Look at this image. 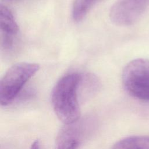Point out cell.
Here are the masks:
<instances>
[{"label": "cell", "mask_w": 149, "mask_h": 149, "mask_svg": "<svg viewBox=\"0 0 149 149\" xmlns=\"http://www.w3.org/2000/svg\"><path fill=\"white\" fill-rule=\"evenodd\" d=\"M122 82L132 97L149 101V60L139 58L129 62L123 70Z\"/></svg>", "instance_id": "cell-3"}, {"label": "cell", "mask_w": 149, "mask_h": 149, "mask_svg": "<svg viewBox=\"0 0 149 149\" xmlns=\"http://www.w3.org/2000/svg\"><path fill=\"white\" fill-rule=\"evenodd\" d=\"M111 149H149V136H132L116 142Z\"/></svg>", "instance_id": "cell-7"}, {"label": "cell", "mask_w": 149, "mask_h": 149, "mask_svg": "<svg viewBox=\"0 0 149 149\" xmlns=\"http://www.w3.org/2000/svg\"><path fill=\"white\" fill-rule=\"evenodd\" d=\"M39 69L38 64L29 62L17 63L10 67L0 82L1 105L10 104Z\"/></svg>", "instance_id": "cell-2"}, {"label": "cell", "mask_w": 149, "mask_h": 149, "mask_svg": "<svg viewBox=\"0 0 149 149\" xmlns=\"http://www.w3.org/2000/svg\"><path fill=\"white\" fill-rule=\"evenodd\" d=\"M1 47L5 51L12 50L19 34V26L12 12L5 6H0Z\"/></svg>", "instance_id": "cell-6"}, {"label": "cell", "mask_w": 149, "mask_h": 149, "mask_svg": "<svg viewBox=\"0 0 149 149\" xmlns=\"http://www.w3.org/2000/svg\"><path fill=\"white\" fill-rule=\"evenodd\" d=\"M91 119H79L65 126L59 131L56 140L55 149H79L93 129Z\"/></svg>", "instance_id": "cell-4"}, {"label": "cell", "mask_w": 149, "mask_h": 149, "mask_svg": "<svg viewBox=\"0 0 149 149\" xmlns=\"http://www.w3.org/2000/svg\"><path fill=\"white\" fill-rule=\"evenodd\" d=\"M100 0H73L72 17L75 22H80L87 14L91 8Z\"/></svg>", "instance_id": "cell-8"}, {"label": "cell", "mask_w": 149, "mask_h": 149, "mask_svg": "<svg viewBox=\"0 0 149 149\" xmlns=\"http://www.w3.org/2000/svg\"><path fill=\"white\" fill-rule=\"evenodd\" d=\"M82 74L73 72L68 73L56 82L51 94L54 112L64 125L73 123L80 118L78 91Z\"/></svg>", "instance_id": "cell-1"}, {"label": "cell", "mask_w": 149, "mask_h": 149, "mask_svg": "<svg viewBox=\"0 0 149 149\" xmlns=\"http://www.w3.org/2000/svg\"><path fill=\"white\" fill-rule=\"evenodd\" d=\"M149 5V0H118L109 12L111 20L115 24L127 26L134 24Z\"/></svg>", "instance_id": "cell-5"}, {"label": "cell", "mask_w": 149, "mask_h": 149, "mask_svg": "<svg viewBox=\"0 0 149 149\" xmlns=\"http://www.w3.org/2000/svg\"><path fill=\"white\" fill-rule=\"evenodd\" d=\"M30 149H40V142L38 140H35L31 145Z\"/></svg>", "instance_id": "cell-9"}]
</instances>
